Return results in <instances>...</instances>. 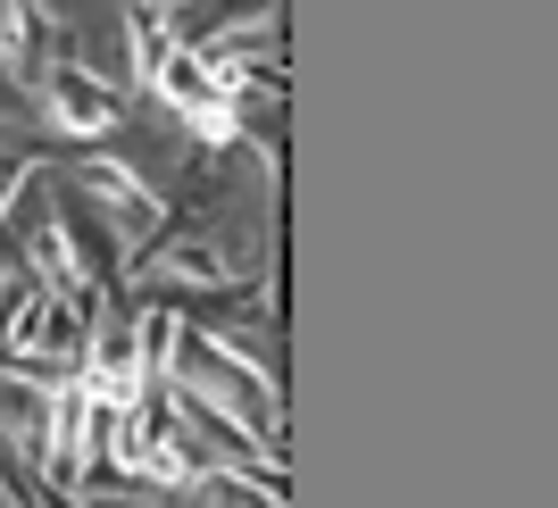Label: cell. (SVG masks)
<instances>
[{
  "label": "cell",
  "instance_id": "cell-1",
  "mask_svg": "<svg viewBox=\"0 0 558 508\" xmlns=\"http://www.w3.org/2000/svg\"><path fill=\"white\" fill-rule=\"evenodd\" d=\"M50 117H59L68 134H109L117 125V93L100 84V75H84V68H50Z\"/></svg>",
  "mask_w": 558,
  "mask_h": 508
},
{
  "label": "cell",
  "instance_id": "cell-2",
  "mask_svg": "<svg viewBox=\"0 0 558 508\" xmlns=\"http://www.w3.org/2000/svg\"><path fill=\"white\" fill-rule=\"evenodd\" d=\"M184 125L201 142H242V117H233V100H201V109H184Z\"/></svg>",
  "mask_w": 558,
  "mask_h": 508
}]
</instances>
